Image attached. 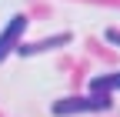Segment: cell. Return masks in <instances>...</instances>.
<instances>
[{"mask_svg":"<svg viewBox=\"0 0 120 117\" xmlns=\"http://www.w3.org/2000/svg\"><path fill=\"white\" fill-rule=\"evenodd\" d=\"M110 107V97L103 94H87V97H60L50 104L53 117H77V114H97V110H107Z\"/></svg>","mask_w":120,"mask_h":117,"instance_id":"cell-1","label":"cell"},{"mask_svg":"<svg viewBox=\"0 0 120 117\" xmlns=\"http://www.w3.org/2000/svg\"><path fill=\"white\" fill-rule=\"evenodd\" d=\"M27 23H30V20H27V13H13L10 23L0 30V64H4L7 57L20 47V37H23V30H27Z\"/></svg>","mask_w":120,"mask_h":117,"instance_id":"cell-2","label":"cell"},{"mask_svg":"<svg viewBox=\"0 0 120 117\" xmlns=\"http://www.w3.org/2000/svg\"><path fill=\"white\" fill-rule=\"evenodd\" d=\"M70 40H73V34H70V30H64V34H50V37H40V40L20 43V47H17V54H20V57H37V54H50V50H57V47H67Z\"/></svg>","mask_w":120,"mask_h":117,"instance_id":"cell-3","label":"cell"},{"mask_svg":"<svg viewBox=\"0 0 120 117\" xmlns=\"http://www.w3.org/2000/svg\"><path fill=\"white\" fill-rule=\"evenodd\" d=\"M90 90H94V94H103V97H110L113 90H120V70H117V74L94 77V80H90Z\"/></svg>","mask_w":120,"mask_h":117,"instance_id":"cell-4","label":"cell"},{"mask_svg":"<svg viewBox=\"0 0 120 117\" xmlns=\"http://www.w3.org/2000/svg\"><path fill=\"white\" fill-rule=\"evenodd\" d=\"M103 37H107V43H117V47H120V30H117V27H107Z\"/></svg>","mask_w":120,"mask_h":117,"instance_id":"cell-5","label":"cell"}]
</instances>
